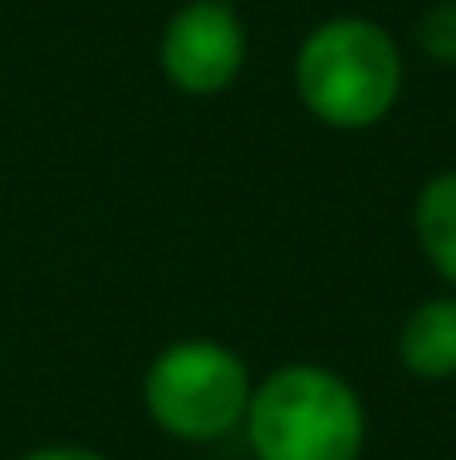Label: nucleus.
<instances>
[{
    "mask_svg": "<svg viewBox=\"0 0 456 460\" xmlns=\"http://www.w3.org/2000/svg\"><path fill=\"white\" fill-rule=\"evenodd\" d=\"M300 103L339 133H363L393 113L403 93V54L378 20L339 15L304 35L295 54Z\"/></svg>",
    "mask_w": 456,
    "mask_h": 460,
    "instance_id": "1",
    "label": "nucleus"
},
{
    "mask_svg": "<svg viewBox=\"0 0 456 460\" xmlns=\"http://www.w3.org/2000/svg\"><path fill=\"white\" fill-rule=\"evenodd\" d=\"M241 426L255 460H358L368 431L358 392L314 363H290L251 387Z\"/></svg>",
    "mask_w": 456,
    "mask_h": 460,
    "instance_id": "2",
    "label": "nucleus"
},
{
    "mask_svg": "<svg viewBox=\"0 0 456 460\" xmlns=\"http://www.w3.org/2000/svg\"><path fill=\"white\" fill-rule=\"evenodd\" d=\"M251 387V372L231 348L211 338H182L148 363L143 407L167 436L206 446L246 421Z\"/></svg>",
    "mask_w": 456,
    "mask_h": 460,
    "instance_id": "3",
    "label": "nucleus"
},
{
    "mask_svg": "<svg viewBox=\"0 0 456 460\" xmlns=\"http://www.w3.org/2000/svg\"><path fill=\"white\" fill-rule=\"evenodd\" d=\"M157 64L172 89L211 98L231 89L246 64V30L226 0H187L157 40Z\"/></svg>",
    "mask_w": 456,
    "mask_h": 460,
    "instance_id": "4",
    "label": "nucleus"
},
{
    "mask_svg": "<svg viewBox=\"0 0 456 460\" xmlns=\"http://www.w3.org/2000/svg\"><path fill=\"white\" fill-rule=\"evenodd\" d=\"M398 358L412 377L447 382L456 377V294L422 299L398 328Z\"/></svg>",
    "mask_w": 456,
    "mask_h": 460,
    "instance_id": "5",
    "label": "nucleus"
},
{
    "mask_svg": "<svg viewBox=\"0 0 456 460\" xmlns=\"http://www.w3.org/2000/svg\"><path fill=\"white\" fill-rule=\"evenodd\" d=\"M412 230H417V245L432 260V270L456 284V172H442L417 191Z\"/></svg>",
    "mask_w": 456,
    "mask_h": 460,
    "instance_id": "6",
    "label": "nucleus"
},
{
    "mask_svg": "<svg viewBox=\"0 0 456 460\" xmlns=\"http://www.w3.org/2000/svg\"><path fill=\"white\" fill-rule=\"evenodd\" d=\"M417 45L427 59L456 69V0H437V5L417 20Z\"/></svg>",
    "mask_w": 456,
    "mask_h": 460,
    "instance_id": "7",
    "label": "nucleus"
},
{
    "mask_svg": "<svg viewBox=\"0 0 456 460\" xmlns=\"http://www.w3.org/2000/svg\"><path fill=\"white\" fill-rule=\"evenodd\" d=\"M20 460H108V456L89 451V446H45V451H30Z\"/></svg>",
    "mask_w": 456,
    "mask_h": 460,
    "instance_id": "8",
    "label": "nucleus"
},
{
    "mask_svg": "<svg viewBox=\"0 0 456 460\" xmlns=\"http://www.w3.org/2000/svg\"><path fill=\"white\" fill-rule=\"evenodd\" d=\"M226 5H231V0H226Z\"/></svg>",
    "mask_w": 456,
    "mask_h": 460,
    "instance_id": "9",
    "label": "nucleus"
}]
</instances>
